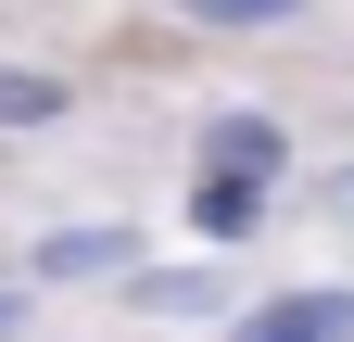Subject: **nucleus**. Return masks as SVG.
Instances as JSON below:
<instances>
[{
	"label": "nucleus",
	"mask_w": 354,
	"mask_h": 342,
	"mask_svg": "<svg viewBox=\"0 0 354 342\" xmlns=\"http://www.w3.org/2000/svg\"><path fill=\"white\" fill-rule=\"evenodd\" d=\"M228 342H354V291H291V305H253Z\"/></svg>",
	"instance_id": "obj_1"
},
{
	"label": "nucleus",
	"mask_w": 354,
	"mask_h": 342,
	"mask_svg": "<svg viewBox=\"0 0 354 342\" xmlns=\"http://www.w3.org/2000/svg\"><path fill=\"white\" fill-rule=\"evenodd\" d=\"M266 190H279V178H241V165H203V190H190V216H203V241H253V216H266Z\"/></svg>",
	"instance_id": "obj_2"
},
{
	"label": "nucleus",
	"mask_w": 354,
	"mask_h": 342,
	"mask_svg": "<svg viewBox=\"0 0 354 342\" xmlns=\"http://www.w3.org/2000/svg\"><path fill=\"white\" fill-rule=\"evenodd\" d=\"M279 152H291V140H279L266 114H215V127H203V165H241V178H279Z\"/></svg>",
	"instance_id": "obj_3"
},
{
	"label": "nucleus",
	"mask_w": 354,
	"mask_h": 342,
	"mask_svg": "<svg viewBox=\"0 0 354 342\" xmlns=\"http://www.w3.org/2000/svg\"><path fill=\"white\" fill-rule=\"evenodd\" d=\"M114 253H140V241H127V228H51V241H38V279H102Z\"/></svg>",
	"instance_id": "obj_4"
},
{
	"label": "nucleus",
	"mask_w": 354,
	"mask_h": 342,
	"mask_svg": "<svg viewBox=\"0 0 354 342\" xmlns=\"http://www.w3.org/2000/svg\"><path fill=\"white\" fill-rule=\"evenodd\" d=\"M51 114H64V89H51V76L0 64V127H51Z\"/></svg>",
	"instance_id": "obj_5"
},
{
	"label": "nucleus",
	"mask_w": 354,
	"mask_h": 342,
	"mask_svg": "<svg viewBox=\"0 0 354 342\" xmlns=\"http://www.w3.org/2000/svg\"><path fill=\"white\" fill-rule=\"evenodd\" d=\"M140 305H152V317H203V305H215V279H203V267H177V279H140Z\"/></svg>",
	"instance_id": "obj_6"
},
{
	"label": "nucleus",
	"mask_w": 354,
	"mask_h": 342,
	"mask_svg": "<svg viewBox=\"0 0 354 342\" xmlns=\"http://www.w3.org/2000/svg\"><path fill=\"white\" fill-rule=\"evenodd\" d=\"M279 13H304V0H190V26H279Z\"/></svg>",
	"instance_id": "obj_7"
},
{
	"label": "nucleus",
	"mask_w": 354,
	"mask_h": 342,
	"mask_svg": "<svg viewBox=\"0 0 354 342\" xmlns=\"http://www.w3.org/2000/svg\"><path fill=\"white\" fill-rule=\"evenodd\" d=\"M0 317H13V291H0Z\"/></svg>",
	"instance_id": "obj_8"
}]
</instances>
